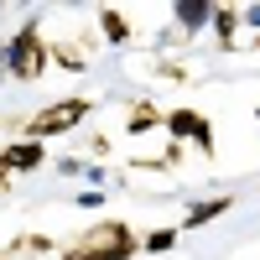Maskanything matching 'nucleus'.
<instances>
[{
	"label": "nucleus",
	"mask_w": 260,
	"mask_h": 260,
	"mask_svg": "<svg viewBox=\"0 0 260 260\" xmlns=\"http://www.w3.org/2000/svg\"><path fill=\"white\" fill-rule=\"evenodd\" d=\"M240 26H255L260 31V6H240Z\"/></svg>",
	"instance_id": "2eb2a0df"
},
{
	"label": "nucleus",
	"mask_w": 260,
	"mask_h": 260,
	"mask_svg": "<svg viewBox=\"0 0 260 260\" xmlns=\"http://www.w3.org/2000/svg\"><path fill=\"white\" fill-rule=\"evenodd\" d=\"M78 250L89 260H136L141 240H136V229H130L125 219H99V224H89L78 234Z\"/></svg>",
	"instance_id": "7ed1b4c3"
},
{
	"label": "nucleus",
	"mask_w": 260,
	"mask_h": 260,
	"mask_svg": "<svg viewBox=\"0 0 260 260\" xmlns=\"http://www.w3.org/2000/svg\"><path fill=\"white\" fill-rule=\"evenodd\" d=\"M47 62H57V68H68V73H89V52L78 47V42H47Z\"/></svg>",
	"instance_id": "9d476101"
},
{
	"label": "nucleus",
	"mask_w": 260,
	"mask_h": 260,
	"mask_svg": "<svg viewBox=\"0 0 260 260\" xmlns=\"http://www.w3.org/2000/svg\"><path fill=\"white\" fill-rule=\"evenodd\" d=\"M208 11H213V0H177L172 6V31L192 42L198 31H208Z\"/></svg>",
	"instance_id": "0eeeda50"
},
{
	"label": "nucleus",
	"mask_w": 260,
	"mask_h": 260,
	"mask_svg": "<svg viewBox=\"0 0 260 260\" xmlns=\"http://www.w3.org/2000/svg\"><path fill=\"white\" fill-rule=\"evenodd\" d=\"M229 208H234L229 192H219V198H198V203L182 208V224H177V229H203V224H213V219H224Z\"/></svg>",
	"instance_id": "6e6552de"
},
{
	"label": "nucleus",
	"mask_w": 260,
	"mask_h": 260,
	"mask_svg": "<svg viewBox=\"0 0 260 260\" xmlns=\"http://www.w3.org/2000/svg\"><path fill=\"white\" fill-rule=\"evenodd\" d=\"M94 26H99V37H104V47H130L136 42V26H130V16L120 11V6H99L94 11Z\"/></svg>",
	"instance_id": "423d86ee"
},
{
	"label": "nucleus",
	"mask_w": 260,
	"mask_h": 260,
	"mask_svg": "<svg viewBox=\"0 0 260 260\" xmlns=\"http://www.w3.org/2000/svg\"><path fill=\"white\" fill-rule=\"evenodd\" d=\"M52 260H89V255H83V250H78V245H68V250H57V255H52Z\"/></svg>",
	"instance_id": "f3484780"
},
{
	"label": "nucleus",
	"mask_w": 260,
	"mask_h": 260,
	"mask_svg": "<svg viewBox=\"0 0 260 260\" xmlns=\"http://www.w3.org/2000/svg\"><path fill=\"white\" fill-rule=\"evenodd\" d=\"M47 37H42V21H26V26H16L11 42L0 47V73L6 78H21V83H37L47 78Z\"/></svg>",
	"instance_id": "f257e3e1"
},
{
	"label": "nucleus",
	"mask_w": 260,
	"mask_h": 260,
	"mask_svg": "<svg viewBox=\"0 0 260 260\" xmlns=\"http://www.w3.org/2000/svg\"><path fill=\"white\" fill-rule=\"evenodd\" d=\"M6 192H11V177H6V167H0V198H6Z\"/></svg>",
	"instance_id": "a211bd4d"
},
{
	"label": "nucleus",
	"mask_w": 260,
	"mask_h": 260,
	"mask_svg": "<svg viewBox=\"0 0 260 260\" xmlns=\"http://www.w3.org/2000/svg\"><path fill=\"white\" fill-rule=\"evenodd\" d=\"M255 120H260V110H255Z\"/></svg>",
	"instance_id": "aec40b11"
},
{
	"label": "nucleus",
	"mask_w": 260,
	"mask_h": 260,
	"mask_svg": "<svg viewBox=\"0 0 260 260\" xmlns=\"http://www.w3.org/2000/svg\"><path fill=\"white\" fill-rule=\"evenodd\" d=\"M16 250H31V255H57L52 234H21V240H16Z\"/></svg>",
	"instance_id": "ddd939ff"
},
{
	"label": "nucleus",
	"mask_w": 260,
	"mask_h": 260,
	"mask_svg": "<svg viewBox=\"0 0 260 260\" xmlns=\"http://www.w3.org/2000/svg\"><path fill=\"white\" fill-rule=\"evenodd\" d=\"M99 110V104L89 94H68V99H52V104H42V110L31 120H21V141H42L47 146L52 136H68V130H78L83 120H89Z\"/></svg>",
	"instance_id": "f03ea898"
},
{
	"label": "nucleus",
	"mask_w": 260,
	"mask_h": 260,
	"mask_svg": "<svg viewBox=\"0 0 260 260\" xmlns=\"http://www.w3.org/2000/svg\"><path fill=\"white\" fill-rule=\"evenodd\" d=\"M73 203H78L83 213H99L104 203H110V192H104V187H83V192H78V198H73Z\"/></svg>",
	"instance_id": "4468645a"
},
{
	"label": "nucleus",
	"mask_w": 260,
	"mask_h": 260,
	"mask_svg": "<svg viewBox=\"0 0 260 260\" xmlns=\"http://www.w3.org/2000/svg\"><path fill=\"white\" fill-rule=\"evenodd\" d=\"M161 125V110L151 99H136L130 104V120H125V136H146V130H156Z\"/></svg>",
	"instance_id": "f8f14e48"
},
{
	"label": "nucleus",
	"mask_w": 260,
	"mask_h": 260,
	"mask_svg": "<svg viewBox=\"0 0 260 260\" xmlns=\"http://www.w3.org/2000/svg\"><path fill=\"white\" fill-rule=\"evenodd\" d=\"M255 47H260V37H255Z\"/></svg>",
	"instance_id": "6ab92c4d"
},
{
	"label": "nucleus",
	"mask_w": 260,
	"mask_h": 260,
	"mask_svg": "<svg viewBox=\"0 0 260 260\" xmlns=\"http://www.w3.org/2000/svg\"><path fill=\"white\" fill-rule=\"evenodd\" d=\"M208 31L219 37L224 52H234V37L245 31V26H240V6H213V11H208Z\"/></svg>",
	"instance_id": "1a4fd4ad"
},
{
	"label": "nucleus",
	"mask_w": 260,
	"mask_h": 260,
	"mask_svg": "<svg viewBox=\"0 0 260 260\" xmlns=\"http://www.w3.org/2000/svg\"><path fill=\"white\" fill-rule=\"evenodd\" d=\"M57 172H62V177H83V161H68V156H62V161H57Z\"/></svg>",
	"instance_id": "dca6fc26"
},
{
	"label": "nucleus",
	"mask_w": 260,
	"mask_h": 260,
	"mask_svg": "<svg viewBox=\"0 0 260 260\" xmlns=\"http://www.w3.org/2000/svg\"><path fill=\"white\" fill-rule=\"evenodd\" d=\"M0 167H6V177H31V172L47 167V146L42 141H6L0 146Z\"/></svg>",
	"instance_id": "39448f33"
},
{
	"label": "nucleus",
	"mask_w": 260,
	"mask_h": 260,
	"mask_svg": "<svg viewBox=\"0 0 260 260\" xmlns=\"http://www.w3.org/2000/svg\"><path fill=\"white\" fill-rule=\"evenodd\" d=\"M161 130L177 146H198L203 156H213V151H219V141H213V120L203 115V110H192V104H177V110H161Z\"/></svg>",
	"instance_id": "20e7f679"
},
{
	"label": "nucleus",
	"mask_w": 260,
	"mask_h": 260,
	"mask_svg": "<svg viewBox=\"0 0 260 260\" xmlns=\"http://www.w3.org/2000/svg\"><path fill=\"white\" fill-rule=\"evenodd\" d=\"M136 240H141V255H172L177 240H182V229H177V224H156V229L136 234Z\"/></svg>",
	"instance_id": "9b49d317"
}]
</instances>
